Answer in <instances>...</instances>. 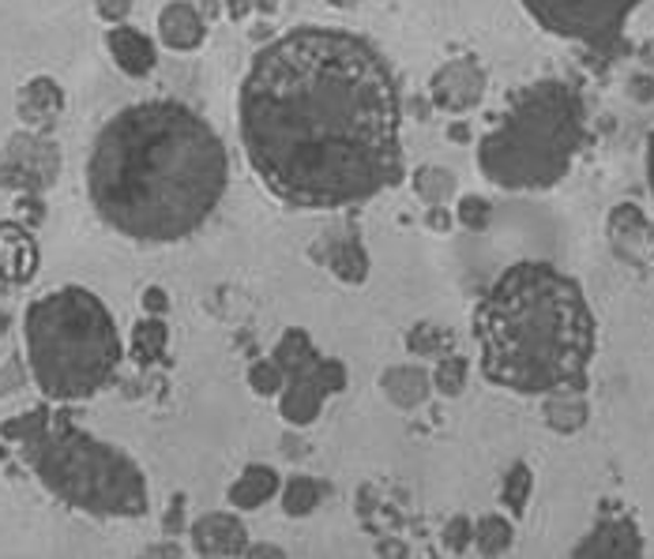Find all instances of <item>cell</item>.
Returning a JSON list of instances; mask_svg holds the SVG:
<instances>
[{
  "instance_id": "obj_1",
  "label": "cell",
  "mask_w": 654,
  "mask_h": 559,
  "mask_svg": "<svg viewBox=\"0 0 654 559\" xmlns=\"http://www.w3.org/2000/svg\"><path fill=\"white\" fill-rule=\"evenodd\" d=\"M237 125L260 185L297 210L358 207L407 173L396 72L339 27H294L260 49Z\"/></svg>"
},
{
  "instance_id": "obj_2",
  "label": "cell",
  "mask_w": 654,
  "mask_h": 559,
  "mask_svg": "<svg viewBox=\"0 0 654 559\" xmlns=\"http://www.w3.org/2000/svg\"><path fill=\"white\" fill-rule=\"evenodd\" d=\"M230 180L218 131L174 98L136 101L95 136L87 192L120 237L185 241L215 215Z\"/></svg>"
},
{
  "instance_id": "obj_3",
  "label": "cell",
  "mask_w": 654,
  "mask_h": 559,
  "mask_svg": "<svg viewBox=\"0 0 654 559\" xmlns=\"http://www.w3.org/2000/svg\"><path fill=\"white\" fill-rule=\"evenodd\" d=\"M481 375L500 391H587L598 353V323L572 274L546 259H519L475 304Z\"/></svg>"
},
{
  "instance_id": "obj_4",
  "label": "cell",
  "mask_w": 654,
  "mask_h": 559,
  "mask_svg": "<svg viewBox=\"0 0 654 559\" xmlns=\"http://www.w3.org/2000/svg\"><path fill=\"white\" fill-rule=\"evenodd\" d=\"M587 144V101L568 79L527 84L478 139V169L505 192H546L568 177Z\"/></svg>"
},
{
  "instance_id": "obj_5",
  "label": "cell",
  "mask_w": 654,
  "mask_h": 559,
  "mask_svg": "<svg viewBox=\"0 0 654 559\" xmlns=\"http://www.w3.org/2000/svg\"><path fill=\"white\" fill-rule=\"evenodd\" d=\"M49 496L98 518L147 514V481L125 451L95 440L68 413L35 410L4 424Z\"/></svg>"
},
{
  "instance_id": "obj_6",
  "label": "cell",
  "mask_w": 654,
  "mask_h": 559,
  "mask_svg": "<svg viewBox=\"0 0 654 559\" xmlns=\"http://www.w3.org/2000/svg\"><path fill=\"white\" fill-rule=\"evenodd\" d=\"M30 375L49 402H84L120 369V334L109 308L84 286H60L27 304Z\"/></svg>"
},
{
  "instance_id": "obj_7",
  "label": "cell",
  "mask_w": 654,
  "mask_h": 559,
  "mask_svg": "<svg viewBox=\"0 0 654 559\" xmlns=\"http://www.w3.org/2000/svg\"><path fill=\"white\" fill-rule=\"evenodd\" d=\"M275 361L283 369V416L290 424H309L316 421L320 405L335 391L346 388V369L339 361H324L313 350L305 331H286V339L279 342Z\"/></svg>"
},
{
  "instance_id": "obj_8",
  "label": "cell",
  "mask_w": 654,
  "mask_h": 559,
  "mask_svg": "<svg viewBox=\"0 0 654 559\" xmlns=\"http://www.w3.org/2000/svg\"><path fill=\"white\" fill-rule=\"evenodd\" d=\"M643 0H523L527 16L565 42H579L587 49H609L625 35L628 16Z\"/></svg>"
},
{
  "instance_id": "obj_9",
  "label": "cell",
  "mask_w": 654,
  "mask_h": 559,
  "mask_svg": "<svg viewBox=\"0 0 654 559\" xmlns=\"http://www.w3.org/2000/svg\"><path fill=\"white\" fill-rule=\"evenodd\" d=\"M486 98V68L478 65V57H456L432 76V101L448 114H467Z\"/></svg>"
},
{
  "instance_id": "obj_10",
  "label": "cell",
  "mask_w": 654,
  "mask_h": 559,
  "mask_svg": "<svg viewBox=\"0 0 654 559\" xmlns=\"http://www.w3.org/2000/svg\"><path fill=\"white\" fill-rule=\"evenodd\" d=\"M647 552V545H643V533L640 526L632 522L628 514H606L598 518V526L590 530L583 541L572 548V556L587 559V556H606V559H636Z\"/></svg>"
},
{
  "instance_id": "obj_11",
  "label": "cell",
  "mask_w": 654,
  "mask_h": 559,
  "mask_svg": "<svg viewBox=\"0 0 654 559\" xmlns=\"http://www.w3.org/2000/svg\"><path fill=\"white\" fill-rule=\"evenodd\" d=\"M609 241H613V248H617V256H625L628 263H636V267H643V259L654 252L651 222L643 218V210L632 207V203H621L609 215Z\"/></svg>"
},
{
  "instance_id": "obj_12",
  "label": "cell",
  "mask_w": 654,
  "mask_h": 559,
  "mask_svg": "<svg viewBox=\"0 0 654 559\" xmlns=\"http://www.w3.org/2000/svg\"><path fill=\"white\" fill-rule=\"evenodd\" d=\"M35 267L38 248L30 233L12 226V222H0V282L4 286H23V282L35 278Z\"/></svg>"
},
{
  "instance_id": "obj_13",
  "label": "cell",
  "mask_w": 654,
  "mask_h": 559,
  "mask_svg": "<svg viewBox=\"0 0 654 559\" xmlns=\"http://www.w3.org/2000/svg\"><path fill=\"white\" fill-rule=\"evenodd\" d=\"M158 35H163V42L169 49H180V53H185V49L204 46L207 23L188 0H174V4H166L163 16H158Z\"/></svg>"
},
{
  "instance_id": "obj_14",
  "label": "cell",
  "mask_w": 654,
  "mask_h": 559,
  "mask_svg": "<svg viewBox=\"0 0 654 559\" xmlns=\"http://www.w3.org/2000/svg\"><path fill=\"white\" fill-rule=\"evenodd\" d=\"M106 46H109V53H114L117 60V68L120 72H128V76H136V79H144L155 72V46H150V38L147 35H139L136 27H114L106 35Z\"/></svg>"
},
{
  "instance_id": "obj_15",
  "label": "cell",
  "mask_w": 654,
  "mask_h": 559,
  "mask_svg": "<svg viewBox=\"0 0 654 559\" xmlns=\"http://www.w3.org/2000/svg\"><path fill=\"white\" fill-rule=\"evenodd\" d=\"M193 541L199 556H234L245 545V526L226 514H211L204 522H196Z\"/></svg>"
},
{
  "instance_id": "obj_16",
  "label": "cell",
  "mask_w": 654,
  "mask_h": 559,
  "mask_svg": "<svg viewBox=\"0 0 654 559\" xmlns=\"http://www.w3.org/2000/svg\"><path fill=\"white\" fill-rule=\"evenodd\" d=\"M60 106H65V95L53 79H30L19 95V117L35 128H49L60 117Z\"/></svg>"
},
{
  "instance_id": "obj_17",
  "label": "cell",
  "mask_w": 654,
  "mask_h": 559,
  "mask_svg": "<svg viewBox=\"0 0 654 559\" xmlns=\"http://www.w3.org/2000/svg\"><path fill=\"white\" fill-rule=\"evenodd\" d=\"M275 492H279V473L271 470V465H248V470L237 477V484L230 488V503L253 511V507L267 503Z\"/></svg>"
},
{
  "instance_id": "obj_18",
  "label": "cell",
  "mask_w": 654,
  "mask_h": 559,
  "mask_svg": "<svg viewBox=\"0 0 654 559\" xmlns=\"http://www.w3.org/2000/svg\"><path fill=\"white\" fill-rule=\"evenodd\" d=\"M546 421L557 432H579L587 424V399L576 388H560L546 394Z\"/></svg>"
},
{
  "instance_id": "obj_19",
  "label": "cell",
  "mask_w": 654,
  "mask_h": 559,
  "mask_svg": "<svg viewBox=\"0 0 654 559\" xmlns=\"http://www.w3.org/2000/svg\"><path fill=\"white\" fill-rule=\"evenodd\" d=\"M328 267L339 274L342 282H361L369 274V263H365V248H361V237L358 233H342L339 241H331L328 248Z\"/></svg>"
},
{
  "instance_id": "obj_20",
  "label": "cell",
  "mask_w": 654,
  "mask_h": 559,
  "mask_svg": "<svg viewBox=\"0 0 654 559\" xmlns=\"http://www.w3.org/2000/svg\"><path fill=\"white\" fill-rule=\"evenodd\" d=\"M380 383H384L388 399L399 402L402 410L426 402V394H429V375L421 369H391V372H384V380H380Z\"/></svg>"
},
{
  "instance_id": "obj_21",
  "label": "cell",
  "mask_w": 654,
  "mask_h": 559,
  "mask_svg": "<svg viewBox=\"0 0 654 559\" xmlns=\"http://www.w3.org/2000/svg\"><path fill=\"white\" fill-rule=\"evenodd\" d=\"M324 496H331V488L324 481H316V477H294L283 492V507H286V514H309V511H316Z\"/></svg>"
},
{
  "instance_id": "obj_22",
  "label": "cell",
  "mask_w": 654,
  "mask_h": 559,
  "mask_svg": "<svg viewBox=\"0 0 654 559\" xmlns=\"http://www.w3.org/2000/svg\"><path fill=\"white\" fill-rule=\"evenodd\" d=\"M530 492H535V473H530L527 462H516L511 470L505 473V484H500V500H505V507L511 514H523L530 503Z\"/></svg>"
},
{
  "instance_id": "obj_23",
  "label": "cell",
  "mask_w": 654,
  "mask_h": 559,
  "mask_svg": "<svg viewBox=\"0 0 654 559\" xmlns=\"http://www.w3.org/2000/svg\"><path fill=\"white\" fill-rule=\"evenodd\" d=\"M475 545L481 556H505L511 548V522L500 514H486L475 526Z\"/></svg>"
},
{
  "instance_id": "obj_24",
  "label": "cell",
  "mask_w": 654,
  "mask_h": 559,
  "mask_svg": "<svg viewBox=\"0 0 654 559\" xmlns=\"http://www.w3.org/2000/svg\"><path fill=\"white\" fill-rule=\"evenodd\" d=\"M414 188H418V196H421V199L437 207V203H448V196L456 192V177H451V169L426 166V169H418Z\"/></svg>"
},
{
  "instance_id": "obj_25",
  "label": "cell",
  "mask_w": 654,
  "mask_h": 559,
  "mask_svg": "<svg viewBox=\"0 0 654 559\" xmlns=\"http://www.w3.org/2000/svg\"><path fill=\"white\" fill-rule=\"evenodd\" d=\"M467 375H470V364L467 357H459V353H448L445 361H440L437 375H432V383H437L440 394H448V399H456V394L467 388Z\"/></svg>"
},
{
  "instance_id": "obj_26",
  "label": "cell",
  "mask_w": 654,
  "mask_h": 559,
  "mask_svg": "<svg viewBox=\"0 0 654 559\" xmlns=\"http://www.w3.org/2000/svg\"><path fill=\"white\" fill-rule=\"evenodd\" d=\"M163 350H166V327L158 320H144L136 327V361L150 364L163 357Z\"/></svg>"
},
{
  "instance_id": "obj_27",
  "label": "cell",
  "mask_w": 654,
  "mask_h": 559,
  "mask_svg": "<svg viewBox=\"0 0 654 559\" xmlns=\"http://www.w3.org/2000/svg\"><path fill=\"white\" fill-rule=\"evenodd\" d=\"M407 345L414 353H445V350H451V331L437 327V323H418V327L410 331Z\"/></svg>"
},
{
  "instance_id": "obj_28",
  "label": "cell",
  "mask_w": 654,
  "mask_h": 559,
  "mask_svg": "<svg viewBox=\"0 0 654 559\" xmlns=\"http://www.w3.org/2000/svg\"><path fill=\"white\" fill-rule=\"evenodd\" d=\"M248 380H253V391L256 394H275L283 391V369H279V361H256L253 372H248Z\"/></svg>"
},
{
  "instance_id": "obj_29",
  "label": "cell",
  "mask_w": 654,
  "mask_h": 559,
  "mask_svg": "<svg viewBox=\"0 0 654 559\" xmlns=\"http://www.w3.org/2000/svg\"><path fill=\"white\" fill-rule=\"evenodd\" d=\"M492 218V203L481 199V196H467L459 203V222L467 229H486Z\"/></svg>"
},
{
  "instance_id": "obj_30",
  "label": "cell",
  "mask_w": 654,
  "mask_h": 559,
  "mask_svg": "<svg viewBox=\"0 0 654 559\" xmlns=\"http://www.w3.org/2000/svg\"><path fill=\"white\" fill-rule=\"evenodd\" d=\"M445 545L451 548V552H467V548L475 545V522H470L467 514H456L445 530Z\"/></svg>"
},
{
  "instance_id": "obj_31",
  "label": "cell",
  "mask_w": 654,
  "mask_h": 559,
  "mask_svg": "<svg viewBox=\"0 0 654 559\" xmlns=\"http://www.w3.org/2000/svg\"><path fill=\"white\" fill-rule=\"evenodd\" d=\"M98 12H103V19H109V23H120V19L133 12V0H98Z\"/></svg>"
},
{
  "instance_id": "obj_32",
  "label": "cell",
  "mask_w": 654,
  "mask_h": 559,
  "mask_svg": "<svg viewBox=\"0 0 654 559\" xmlns=\"http://www.w3.org/2000/svg\"><path fill=\"white\" fill-rule=\"evenodd\" d=\"M429 226H432V229H448V226H451V215L445 210V203H437V207H432Z\"/></svg>"
},
{
  "instance_id": "obj_33",
  "label": "cell",
  "mask_w": 654,
  "mask_h": 559,
  "mask_svg": "<svg viewBox=\"0 0 654 559\" xmlns=\"http://www.w3.org/2000/svg\"><path fill=\"white\" fill-rule=\"evenodd\" d=\"M632 95H636L640 101H647L654 95V84H651L647 76H636V79H632Z\"/></svg>"
},
{
  "instance_id": "obj_34",
  "label": "cell",
  "mask_w": 654,
  "mask_h": 559,
  "mask_svg": "<svg viewBox=\"0 0 654 559\" xmlns=\"http://www.w3.org/2000/svg\"><path fill=\"white\" fill-rule=\"evenodd\" d=\"M647 188H651V199H654V131L647 139Z\"/></svg>"
},
{
  "instance_id": "obj_35",
  "label": "cell",
  "mask_w": 654,
  "mask_h": 559,
  "mask_svg": "<svg viewBox=\"0 0 654 559\" xmlns=\"http://www.w3.org/2000/svg\"><path fill=\"white\" fill-rule=\"evenodd\" d=\"M147 304H150V308H166L163 290H147V293H144V308H147Z\"/></svg>"
},
{
  "instance_id": "obj_36",
  "label": "cell",
  "mask_w": 654,
  "mask_h": 559,
  "mask_svg": "<svg viewBox=\"0 0 654 559\" xmlns=\"http://www.w3.org/2000/svg\"><path fill=\"white\" fill-rule=\"evenodd\" d=\"M230 16H234V19H245V16H248V0H230Z\"/></svg>"
},
{
  "instance_id": "obj_37",
  "label": "cell",
  "mask_w": 654,
  "mask_h": 559,
  "mask_svg": "<svg viewBox=\"0 0 654 559\" xmlns=\"http://www.w3.org/2000/svg\"><path fill=\"white\" fill-rule=\"evenodd\" d=\"M451 136H456V139H467V136H470V128H467V125H456V128H451Z\"/></svg>"
},
{
  "instance_id": "obj_38",
  "label": "cell",
  "mask_w": 654,
  "mask_h": 559,
  "mask_svg": "<svg viewBox=\"0 0 654 559\" xmlns=\"http://www.w3.org/2000/svg\"><path fill=\"white\" fill-rule=\"evenodd\" d=\"M643 60H647V65L654 68V42H647V49H643Z\"/></svg>"
},
{
  "instance_id": "obj_39",
  "label": "cell",
  "mask_w": 654,
  "mask_h": 559,
  "mask_svg": "<svg viewBox=\"0 0 654 559\" xmlns=\"http://www.w3.org/2000/svg\"><path fill=\"white\" fill-rule=\"evenodd\" d=\"M0 334H4V312H0Z\"/></svg>"
}]
</instances>
